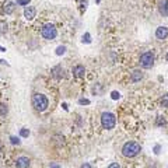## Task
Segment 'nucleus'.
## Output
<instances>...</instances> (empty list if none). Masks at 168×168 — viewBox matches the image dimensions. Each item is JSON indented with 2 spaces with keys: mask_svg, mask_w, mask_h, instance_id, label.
<instances>
[{
  "mask_svg": "<svg viewBox=\"0 0 168 168\" xmlns=\"http://www.w3.org/2000/svg\"><path fill=\"white\" fill-rule=\"evenodd\" d=\"M140 150H142V147H140L139 143L128 142V143H125L123 147H122V154H123L125 157L132 158V157H136L140 153Z\"/></svg>",
  "mask_w": 168,
  "mask_h": 168,
  "instance_id": "obj_1",
  "label": "nucleus"
},
{
  "mask_svg": "<svg viewBox=\"0 0 168 168\" xmlns=\"http://www.w3.org/2000/svg\"><path fill=\"white\" fill-rule=\"evenodd\" d=\"M48 104H49L48 102V98L44 94H34L32 95V105L37 111H39V112L45 111L48 108Z\"/></svg>",
  "mask_w": 168,
  "mask_h": 168,
  "instance_id": "obj_2",
  "label": "nucleus"
},
{
  "mask_svg": "<svg viewBox=\"0 0 168 168\" xmlns=\"http://www.w3.org/2000/svg\"><path fill=\"white\" fill-rule=\"evenodd\" d=\"M115 123H116V119H115V115H113V113L104 112L102 115H101V125H102L104 129L111 130V129H113Z\"/></svg>",
  "mask_w": 168,
  "mask_h": 168,
  "instance_id": "obj_3",
  "label": "nucleus"
},
{
  "mask_svg": "<svg viewBox=\"0 0 168 168\" xmlns=\"http://www.w3.org/2000/svg\"><path fill=\"white\" fill-rule=\"evenodd\" d=\"M41 34H42V37H44L45 39H53V38H56V35H58V29H56V27L53 25V24H46V25L42 27Z\"/></svg>",
  "mask_w": 168,
  "mask_h": 168,
  "instance_id": "obj_4",
  "label": "nucleus"
},
{
  "mask_svg": "<svg viewBox=\"0 0 168 168\" xmlns=\"http://www.w3.org/2000/svg\"><path fill=\"white\" fill-rule=\"evenodd\" d=\"M140 65L144 67V69H150L151 66L154 65V53L153 52H146L140 56Z\"/></svg>",
  "mask_w": 168,
  "mask_h": 168,
  "instance_id": "obj_5",
  "label": "nucleus"
},
{
  "mask_svg": "<svg viewBox=\"0 0 168 168\" xmlns=\"http://www.w3.org/2000/svg\"><path fill=\"white\" fill-rule=\"evenodd\" d=\"M167 37H168V28L167 27H158V28L156 29V38H157V39L163 41Z\"/></svg>",
  "mask_w": 168,
  "mask_h": 168,
  "instance_id": "obj_6",
  "label": "nucleus"
},
{
  "mask_svg": "<svg viewBox=\"0 0 168 168\" xmlns=\"http://www.w3.org/2000/svg\"><path fill=\"white\" fill-rule=\"evenodd\" d=\"M29 158L28 157H18L15 160V167L17 168H28L29 167Z\"/></svg>",
  "mask_w": 168,
  "mask_h": 168,
  "instance_id": "obj_7",
  "label": "nucleus"
},
{
  "mask_svg": "<svg viewBox=\"0 0 168 168\" xmlns=\"http://www.w3.org/2000/svg\"><path fill=\"white\" fill-rule=\"evenodd\" d=\"M84 74H86V69H84V66L81 65H77L73 67V76L76 77V79H81V77H84Z\"/></svg>",
  "mask_w": 168,
  "mask_h": 168,
  "instance_id": "obj_8",
  "label": "nucleus"
},
{
  "mask_svg": "<svg viewBox=\"0 0 168 168\" xmlns=\"http://www.w3.org/2000/svg\"><path fill=\"white\" fill-rule=\"evenodd\" d=\"M158 10H160V14L168 17V0H161L158 3Z\"/></svg>",
  "mask_w": 168,
  "mask_h": 168,
  "instance_id": "obj_9",
  "label": "nucleus"
},
{
  "mask_svg": "<svg viewBox=\"0 0 168 168\" xmlns=\"http://www.w3.org/2000/svg\"><path fill=\"white\" fill-rule=\"evenodd\" d=\"M35 7H32V6H28V7L24 10V17H25L27 20H32L34 17H35Z\"/></svg>",
  "mask_w": 168,
  "mask_h": 168,
  "instance_id": "obj_10",
  "label": "nucleus"
},
{
  "mask_svg": "<svg viewBox=\"0 0 168 168\" xmlns=\"http://www.w3.org/2000/svg\"><path fill=\"white\" fill-rule=\"evenodd\" d=\"M13 11H14V3L13 2H7L4 4V13L6 14H11Z\"/></svg>",
  "mask_w": 168,
  "mask_h": 168,
  "instance_id": "obj_11",
  "label": "nucleus"
},
{
  "mask_svg": "<svg viewBox=\"0 0 168 168\" xmlns=\"http://www.w3.org/2000/svg\"><path fill=\"white\" fill-rule=\"evenodd\" d=\"M52 73H53V76H55V77L60 79V77H63V69L60 67V66H56V67H53Z\"/></svg>",
  "mask_w": 168,
  "mask_h": 168,
  "instance_id": "obj_12",
  "label": "nucleus"
},
{
  "mask_svg": "<svg viewBox=\"0 0 168 168\" xmlns=\"http://www.w3.org/2000/svg\"><path fill=\"white\" fill-rule=\"evenodd\" d=\"M143 79V74L142 72H139V70H135L133 73H132V81H139Z\"/></svg>",
  "mask_w": 168,
  "mask_h": 168,
  "instance_id": "obj_13",
  "label": "nucleus"
},
{
  "mask_svg": "<svg viewBox=\"0 0 168 168\" xmlns=\"http://www.w3.org/2000/svg\"><path fill=\"white\" fill-rule=\"evenodd\" d=\"M7 32V22L6 21H0V35Z\"/></svg>",
  "mask_w": 168,
  "mask_h": 168,
  "instance_id": "obj_14",
  "label": "nucleus"
},
{
  "mask_svg": "<svg viewBox=\"0 0 168 168\" xmlns=\"http://www.w3.org/2000/svg\"><path fill=\"white\" fill-rule=\"evenodd\" d=\"M160 104H161V106H164V108H168V94H165L164 97L161 98Z\"/></svg>",
  "mask_w": 168,
  "mask_h": 168,
  "instance_id": "obj_15",
  "label": "nucleus"
},
{
  "mask_svg": "<svg viewBox=\"0 0 168 168\" xmlns=\"http://www.w3.org/2000/svg\"><path fill=\"white\" fill-rule=\"evenodd\" d=\"M7 105H4V104H0V116H3L7 113Z\"/></svg>",
  "mask_w": 168,
  "mask_h": 168,
  "instance_id": "obj_16",
  "label": "nucleus"
},
{
  "mask_svg": "<svg viewBox=\"0 0 168 168\" xmlns=\"http://www.w3.org/2000/svg\"><path fill=\"white\" fill-rule=\"evenodd\" d=\"M66 52V46H58V49H56V55H63Z\"/></svg>",
  "mask_w": 168,
  "mask_h": 168,
  "instance_id": "obj_17",
  "label": "nucleus"
},
{
  "mask_svg": "<svg viewBox=\"0 0 168 168\" xmlns=\"http://www.w3.org/2000/svg\"><path fill=\"white\" fill-rule=\"evenodd\" d=\"M90 38H91V35H90V34H84L83 35V42H86V44H90V42H91V39H90Z\"/></svg>",
  "mask_w": 168,
  "mask_h": 168,
  "instance_id": "obj_18",
  "label": "nucleus"
},
{
  "mask_svg": "<svg viewBox=\"0 0 168 168\" xmlns=\"http://www.w3.org/2000/svg\"><path fill=\"white\" fill-rule=\"evenodd\" d=\"M20 135H21L22 137H28V136H29V130L24 128V129H21V130H20Z\"/></svg>",
  "mask_w": 168,
  "mask_h": 168,
  "instance_id": "obj_19",
  "label": "nucleus"
},
{
  "mask_svg": "<svg viewBox=\"0 0 168 168\" xmlns=\"http://www.w3.org/2000/svg\"><path fill=\"white\" fill-rule=\"evenodd\" d=\"M10 140H11L13 144H20V139H18V137H15V136H11Z\"/></svg>",
  "mask_w": 168,
  "mask_h": 168,
  "instance_id": "obj_20",
  "label": "nucleus"
},
{
  "mask_svg": "<svg viewBox=\"0 0 168 168\" xmlns=\"http://www.w3.org/2000/svg\"><path fill=\"white\" fill-rule=\"evenodd\" d=\"M17 4H20V6H28L29 0H18V2H17Z\"/></svg>",
  "mask_w": 168,
  "mask_h": 168,
  "instance_id": "obj_21",
  "label": "nucleus"
},
{
  "mask_svg": "<svg viewBox=\"0 0 168 168\" xmlns=\"http://www.w3.org/2000/svg\"><path fill=\"white\" fill-rule=\"evenodd\" d=\"M79 102H80L81 105H88V104H90V101H88V99H83V98H81Z\"/></svg>",
  "mask_w": 168,
  "mask_h": 168,
  "instance_id": "obj_22",
  "label": "nucleus"
},
{
  "mask_svg": "<svg viewBox=\"0 0 168 168\" xmlns=\"http://www.w3.org/2000/svg\"><path fill=\"white\" fill-rule=\"evenodd\" d=\"M165 121L163 119V116H158V121H157V125H164Z\"/></svg>",
  "mask_w": 168,
  "mask_h": 168,
  "instance_id": "obj_23",
  "label": "nucleus"
},
{
  "mask_svg": "<svg viewBox=\"0 0 168 168\" xmlns=\"http://www.w3.org/2000/svg\"><path fill=\"white\" fill-rule=\"evenodd\" d=\"M108 168H121V165L118 164V163H112V164H111Z\"/></svg>",
  "mask_w": 168,
  "mask_h": 168,
  "instance_id": "obj_24",
  "label": "nucleus"
},
{
  "mask_svg": "<svg viewBox=\"0 0 168 168\" xmlns=\"http://www.w3.org/2000/svg\"><path fill=\"white\" fill-rule=\"evenodd\" d=\"M112 98H113V99H118V98H119V92L113 91V92H112Z\"/></svg>",
  "mask_w": 168,
  "mask_h": 168,
  "instance_id": "obj_25",
  "label": "nucleus"
},
{
  "mask_svg": "<svg viewBox=\"0 0 168 168\" xmlns=\"http://www.w3.org/2000/svg\"><path fill=\"white\" fill-rule=\"evenodd\" d=\"M81 168H92V167H91L90 164H88V163H84V164L81 165Z\"/></svg>",
  "mask_w": 168,
  "mask_h": 168,
  "instance_id": "obj_26",
  "label": "nucleus"
},
{
  "mask_svg": "<svg viewBox=\"0 0 168 168\" xmlns=\"http://www.w3.org/2000/svg\"><path fill=\"white\" fill-rule=\"evenodd\" d=\"M154 153H156V154L160 153V146H156V147H154Z\"/></svg>",
  "mask_w": 168,
  "mask_h": 168,
  "instance_id": "obj_27",
  "label": "nucleus"
},
{
  "mask_svg": "<svg viewBox=\"0 0 168 168\" xmlns=\"http://www.w3.org/2000/svg\"><path fill=\"white\" fill-rule=\"evenodd\" d=\"M51 168H60V165H58V164H51Z\"/></svg>",
  "mask_w": 168,
  "mask_h": 168,
  "instance_id": "obj_28",
  "label": "nucleus"
},
{
  "mask_svg": "<svg viewBox=\"0 0 168 168\" xmlns=\"http://www.w3.org/2000/svg\"><path fill=\"white\" fill-rule=\"evenodd\" d=\"M165 59H167V62H168V53H167V56H165Z\"/></svg>",
  "mask_w": 168,
  "mask_h": 168,
  "instance_id": "obj_29",
  "label": "nucleus"
},
{
  "mask_svg": "<svg viewBox=\"0 0 168 168\" xmlns=\"http://www.w3.org/2000/svg\"><path fill=\"white\" fill-rule=\"evenodd\" d=\"M0 63H4V60H0Z\"/></svg>",
  "mask_w": 168,
  "mask_h": 168,
  "instance_id": "obj_30",
  "label": "nucleus"
},
{
  "mask_svg": "<svg viewBox=\"0 0 168 168\" xmlns=\"http://www.w3.org/2000/svg\"><path fill=\"white\" fill-rule=\"evenodd\" d=\"M95 2H97V3H99V0H95Z\"/></svg>",
  "mask_w": 168,
  "mask_h": 168,
  "instance_id": "obj_31",
  "label": "nucleus"
},
{
  "mask_svg": "<svg viewBox=\"0 0 168 168\" xmlns=\"http://www.w3.org/2000/svg\"><path fill=\"white\" fill-rule=\"evenodd\" d=\"M0 151H2V146H0Z\"/></svg>",
  "mask_w": 168,
  "mask_h": 168,
  "instance_id": "obj_32",
  "label": "nucleus"
}]
</instances>
